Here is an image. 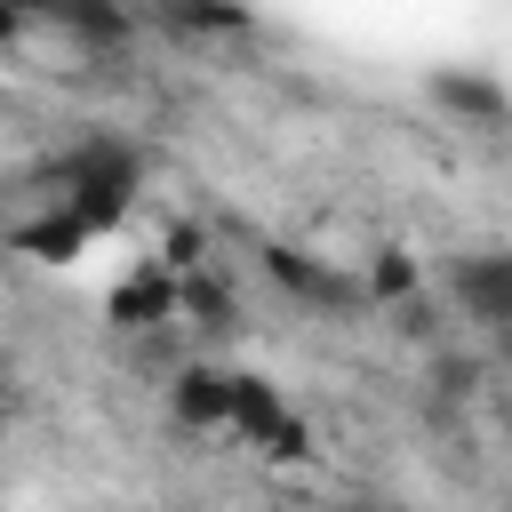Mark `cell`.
I'll use <instances>...</instances> for the list:
<instances>
[{
  "label": "cell",
  "mask_w": 512,
  "mask_h": 512,
  "mask_svg": "<svg viewBox=\"0 0 512 512\" xmlns=\"http://www.w3.org/2000/svg\"><path fill=\"white\" fill-rule=\"evenodd\" d=\"M264 456H272V464H312V456H320V432H312L304 416H280V432L264 440Z\"/></svg>",
  "instance_id": "5bb4252c"
},
{
  "label": "cell",
  "mask_w": 512,
  "mask_h": 512,
  "mask_svg": "<svg viewBox=\"0 0 512 512\" xmlns=\"http://www.w3.org/2000/svg\"><path fill=\"white\" fill-rule=\"evenodd\" d=\"M488 360H496V368H512V320H504V328H488Z\"/></svg>",
  "instance_id": "e0dca14e"
},
{
  "label": "cell",
  "mask_w": 512,
  "mask_h": 512,
  "mask_svg": "<svg viewBox=\"0 0 512 512\" xmlns=\"http://www.w3.org/2000/svg\"><path fill=\"white\" fill-rule=\"evenodd\" d=\"M56 24H64L72 40H88V48H128V40H136V16H128V8H96V0H64Z\"/></svg>",
  "instance_id": "30bf717a"
},
{
  "label": "cell",
  "mask_w": 512,
  "mask_h": 512,
  "mask_svg": "<svg viewBox=\"0 0 512 512\" xmlns=\"http://www.w3.org/2000/svg\"><path fill=\"white\" fill-rule=\"evenodd\" d=\"M432 96H440L456 120H472V128H496V120H512V96H504L488 72H432Z\"/></svg>",
  "instance_id": "8992f818"
},
{
  "label": "cell",
  "mask_w": 512,
  "mask_h": 512,
  "mask_svg": "<svg viewBox=\"0 0 512 512\" xmlns=\"http://www.w3.org/2000/svg\"><path fill=\"white\" fill-rule=\"evenodd\" d=\"M168 32H184V40H248L256 16L248 8H168Z\"/></svg>",
  "instance_id": "8fae6325"
},
{
  "label": "cell",
  "mask_w": 512,
  "mask_h": 512,
  "mask_svg": "<svg viewBox=\"0 0 512 512\" xmlns=\"http://www.w3.org/2000/svg\"><path fill=\"white\" fill-rule=\"evenodd\" d=\"M360 288H368V304H384V312H400L408 296H424V264H416V248H376L368 256V272H360Z\"/></svg>",
  "instance_id": "9c48e42d"
},
{
  "label": "cell",
  "mask_w": 512,
  "mask_h": 512,
  "mask_svg": "<svg viewBox=\"0 0 512 512\" xmlns=\"http://www.w3.org/2000/svg\"><path fill=\"white\" fill-rule=\"evenodd\" d=\"M320 512H392V504H376V496H344V504H320Z\"/></svg>",
  "instance_id": "ac0fdd59"
},
{
  "label": "cell",
  "mask_w": 512,
  "mask_h": 512,
  "mask_svg": "<svg viewBox=\"0 0 512 512\" xmlns=\"http://www.w3.org/2000/svg\"><path fill=\"white\" fill-rule=\"evenodd\" d=\"M448 304L480 328H504L512 320V248H472L448 264Z\"/></svg>",
  "instance_id": "7a4b0ae2"
},
{
  "label": "cell",
  "mask_w": 512,
  "mask_h": 512,
  "mask_svg": "<svg viewBox=\"0 0 512 512\" xmlns=\"http://www.w3.org/2000/svg\"><path fill=\"white\" fill-rule=\"evenodd\" d=\"M168 416H176L184 432H224V416H232V368L184 360V368L168 376Z\"/></svg>",
  "instance_id": "3957f363"
},
{
  "label": "cell",
  "mask_w": 512,
  "mask_h": 512,
  "mask_svg": "<svg viewBox=\"0 0 512 512\" xmlns=\"http://www.w3.org/2000/svg\"><path fill=\"white\" fill-rule=\"evenodd\" d=\"M504 440H512V400H504Z\"/></svg>",
  "instance_id": "ffe728a7"
},
{
  "label": "cell",
  "mask_w": 512,
  "mask_h": 512,
  "mask_svg": "<svg viewBox=\"0 0 512 512\" xmlns=\"http://www.w3.org/2000/svg\"><path fill=\"white\" fill-rule=\"evenodd\" d=\"M480 376H488L480 352H448V344H432V392H440V400H472Z\"/></svg>",
  "instance_id": "4fadbf2b"
},
{
  "label": "cell",
  "mask_w": 512,
  "mask_h": 512,
  "mask_svg": "<svg viewBox=\"0 0 512 512\" xmlns=\"http://www.w3.org/2000/svg\"><path fill=\"white\" fill-rule=\"evenodd\" d=\"M104 312H112V328H120V336L168 328V320H176V272H160V264L144 256V264H136V272L112 288V304H104Z\"/></svg>",
  "instance_id": "277c9868"
},
{
  "label": "cell",
  "mask_w": 512,
  "mask_h": 512,
  "mask_svg": "<svg viewBox=\"0 0 512 512\" xmlns=\"http://www.w3.org/2000/svg\"><path fill=\"white\" fill-rule=\"evenodd\" d=\"M136 184H144V160H136L128 144L96 136V144L64 152V168H56V208H64V216H80V232L96 240V232H112V224L128 216Z\"/></svg>",
  "instance_id": "6da1fadb"
},
{
  "label": "cell",
  "mask_w": 512,
  "mask_h": 512,
  "mask_svg": "<svg viewBox=\"0 0 512 512\" xmlns=\"http://www.w3.org/2000/svg\"><path fill=\"white\" fill-rule=\"evenodd\" d=\"M152 264H160V272H176V280H184V272H208V224L176 216V224L160 232V256H152Z\"/></svg>",
  "instance_id": "7c38bea8"
},
{
  "label": "cell",
  "mask_w": 512,
  "mask_h": 512,
  "mask_svg": "<svg viewBox=\"0 0 512 512\" xmlns=\"http://www.w3.org/2000/svg\"><path fill=\"white\" fill-rule=\"evenodd\" d=\"M176 320L200 328V336H232V328H240V304H232V288H224L216 272H184V280H176Z\"/></svg>",
  "instance_id": "52a82bcc"
},
{
  "label": "cell",
  "mask_w": 512,
  "mask_h": 512,
  "mask_svg": "<svg viewBox=\"0 0 512 512\" xmlns=\"http://www.w3.org/2000/svg\"><path fill=\"white\" fill-rule=\"evenodd\" d=\"M24 24H32L24 8H0V48H16V40H24Z\"/></svg>",
  "instance_id": "2e32d148"
},
{
  "label": "cell",
  "mask_w": 512,
  "mask_h": 512,
  "mask_svg": "<svg viewBox=\"0 0 512 512\" xmlns=\"http://www.w3.org/2000/svg\"><path fill=\"white\" fill-rule=\"evenodd\" d=\"M8 248H16V256H32V264H72V256L88 248V232H80V216L48 208V216H24V224L8 232Z\"/></svg>",
  "instance_id": "ba28073f"
},
{
  "label": "cell",
  "mask_w": 512,
  "mask_h": 512,
  "mask_svg": "<svg viewBox=\"0 0 512 512\" xmlns=\"http://www.w3.org/2000/svg\"><path fill=\"white\" fill-rule=\"evenodd\" d=\"M392 320H400L408 336H440V320H432V304H424V296H408V304H400Z\"/></svg>",
  "instance_id": "9a60e30c"
},
{
  "label": "cell",
  "mask_w": 512,
  "mask_h": 512,
  "mask_svg": "<svg viewBox=\"0 0 512 512\" xmlns=\"http://www.w3.org/2000/svg\"><path fill=\"white\" fill-rule=\"evenodd\" d=\"M0 392H8V352H0Z\"/></svg>",
  "instance_id": "d6986e66"
},
{
  "label": "cell",
  "mask_w": 512,
  "mask_h": 512,
  "mask_svg": "<svg viewBox=\"0 0 512 512\" xmlns=\"http://www.w3.org/2000/svg\"><path fill=\"white\" fill-rule=\"evenodd\" d=\"M280 416H288L280 384H272V376H256V368H232V416H224V432H232V440H248V448H264V440L280 432Z\"/></svg>",
  "instance_id": "5b68a950"
}]
</instances>
